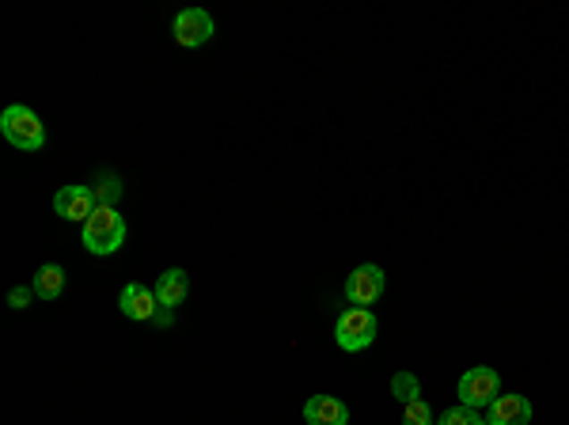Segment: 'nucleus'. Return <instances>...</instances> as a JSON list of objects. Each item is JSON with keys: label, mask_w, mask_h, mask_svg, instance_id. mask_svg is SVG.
<instances>
[{"label": "nucleus", "mask_w": 569, "mask_h": 425, "mask_svg": "<svg viewBox=\"0 0 569 425\" xmlns=\"http://www.w3.org/2000/svg\"><path fill=\"white\" fill-rule=\"evenodd\" d=\"M486 425H531V403L524 395H497L486 406Z\"/></svg>", "instance_id": "nucleus-9"}, {"label": "nucleus", "mask_w": 569, "mask_h": 425, "mask_svg": "<svg viewBox=\"0 0 569 425\" xmlns=\"http://www.w3.org/2000/svg\"><path fill=\"white\" fill-rule=\"evenodd\" d=\"M437 425H486V418H482V411H471V406H448L445 414L437 418Z\"/></svg>", "instance_id": "nucleus-14"}, {"label": "nucleus", "mask_w": 569, "mask_h": 425, "mask_svg": "<svg viewBox=\"0 0 569 425\" xmlns=\"http://www.w3.org/2000/svg\"><path fill=\"white\" fill-rule=\"evenodd\" d=\"M0 133H4L8 145L20 149V152H38L46 145L42 118L30 106H23V103H15V106H8L4 115H0Z\"/></svg>", "instance_id": "nucleus-2"}, {"label": "nucleus", "mask_w": 569, "mask_h": 425, "mask_svg": "<svg viewBox=\"0 0 569 425\" xmlns=\"http://www.w3.org/2000/svg\"><path fill=\"white\" fill-rule=\"evenodd\" d=\"M455 395H460L463 406H471V411H482V406H489L497 395H501V376L494 369H471L460 376V387H455Z\"/></svg>", "instance_id": "nucleus-4"}, {"label": "nucleus", "mask_w": 569, "mask_h": 425, "mask_svg": "<svg viewBox=\"0 0 569 425\" xmlns=\"http://www.w3.org/2000/svg\"><path fill=\"white\" fill-rule=\"evenodd\" d=\"M30 289H35V296H42V301H57V296L65 293V270H61L57 262L38 266V274H35V281H30Z\"/></svg>", "instance_id": "nucleus-12"}, {"label": "nucleus", "mask_w": 569, "mask_h": 425, "mask_svg": "<svg viewBox=\"0 0 569 425\" xmlns=\"http://www.w3.org/2000/svg\"><path fill=\"white\" fill-rule=\"evenodd\" d=\"M118 308L125 319H137V323H152L156 311H160V301H156V293L149 285H140V281H130V285H122L118 293Z\"/></svg>", "instance_id": "nucleus-7"}, {"label": "nucleus", "mask_w": 569, "mask_h": 425, "mask_svg": "<svg viewBox=\"0 0 569 425\" xmlns=\"http://www.w3.org/2000/svg\"><path fill=\"white\" fill-rule=\"evenodd\" d=\"M403 425H437V421H433V411H429V403H425V399L406 403V406H403Z\"/></svg>", "instance_id": "nucleus-16"}, {"label": "nucleus", "mask_w": 569, "mask_h": 425, "mask_svg": "<svg viewBox=\"0 0 569 425\" xmlns=\"http://www.w3.org/2000/svg\"><path fill=\"white\" fill-rule=\"evenodd\" d=\"M84 251L91 255H115L125 243V220L115 206H99L88 220H84V235H81Z\"/></svg>", "instance_id": "nucleus-1"}, {"label": "nucleus", "mask_w": 569, "mask_h": 425, "mask_svg": "<svg viewBox=\"0 0 569 425\" xmlns=\"http://www.w3.org/2000/svg\"><path fill=\"white\" fill-rule=\"evenodd\" d=\"M95 191V201L99 206H118V198H122V183H118V175H103L99 183L91 186Z\"/></svg>", "instance_id": "nucleus-15"}, {"label": "nucleus", "mask_w": 569, "mask_h": 425, "mask_svg": "<svg viewBox=\"0 0 569 425\" xmlns=\"http://www.w3.org/2000/svg\"><path fill=\"white\" fill-rule=\"evenodd\" d=\"M379 296H384V270H379L376 262H365L357 266V270L345 277V301L353 308H369L376 304Z\"/></svg>", "instance_id": "nucleus-5"}, {"label": "nucleus", "mask_w": 569, "mask_h": 425, "mask_svg": "<svg viewBox=\"0 0 569 425\" xmlns=\"http://www.w3.org/2000/svg\"><path fill=\"white\" fill-rule=\"evenodd\" d=\"M376 330H379V323L369 308H345L335 319V342L345 353H361L376 342Z\"/></svg>", "instance_id": "nucleus-3"}, {"label": "nucleus", "mask_w": 569, "mask_h": 425, "mask_svg": "<svg viewBox=\"0 0 569 425\" xmlns=\"http://www.w3.org/2000/svg\"><path fill=\"white\" fill-rule=\"evenodd\" d=\"M30 296H35V289H30V285H15V289L8 293V308H15V311H23V308L30 304Z\"/></svg>", "instance_id": "nucleus-17"}, {"label": "nucleus", "mask_w": 569, "mask_h": 425, "mask_svg": "<svg viewBox=\"0 0 569 425\" xmlns=\"http://www.w3.org/2000/svg\"><path fill=\"white\" fill-rule=\"evenodd\" d=\"M152 323L171 327V323H175V311H171V308H160V311H156V319H152Z\"/></svg>", "instance_id": "nucleus-18"}, {"label": "nucleus", "mask_w": 569, "mask_h": 425, "mask_svg": "<svg viewBox=\"0 0 569 425\" xmlns=\"http://www.w3.org/2000/svg\"><path fill=\"white\" fill-rule=\"evenodd\" d=\"M152 293H156V301H160V308H171V311H175V308L186 301V293H190V277H186V270H179V266L164 270L160 281L152 285Z\"/></svg>", "instance_id": "nucleus-11"}, {"label": "nucleus", "mask_w": 569, "mask_h": 425, "mask_svg": "<svg viewBox=\"0 0 569 425\" xmlns=\"http://www.w3.org/2000/svg\"><path fill=\"white\" fill-rule=\"evenodd\" d=\"M99 209V201H95V191L91 186H61V191L54 194V213L65 217V220H84Z\"/></svg>", "instance_id": "nucleus-8"}, {"label": "nucleus", "mask_w": 569, "mask_h": 425, "mask_svg": "<svg viewBox=\"0 0 569 425\" xmlns=\"http://www.w3.org/2000/svg\"><path fill=\"white\" fill-rule=\"evenodd\" d=\"M391 395L399 399L403 406H406V403H414V399H421L418 376H414V372H395V376H391Z\"/></svg>", "instance_id": "nucleus-13"}, {"label": "nucleus", "mask_w": 569, "mask_h": 425, "mask_svg": "<svg viewBox=\"0 0 569 425\" xmlns=\"http://www.w3.org/2000/svg\"><path fill=\"white\" fill-rule=\"evenodd\" d=\"M304 421L308 425H350V406L335 395H311L304 403Z\"/></svg>", "instance_id": "nucleus-10"}, {"label": "nucleus", "mask_w": 569, "mask_h": 425, "mask_svg": "<svg viewBox=\"0 0 569 425\" xmlns=\"http://www.w3.org/2000/svg\"><path fill=\"white\" fill-rule=\"evenodd\" d=\"M171 35H175V42L186 46V50L205 46L213 38V15L205 8H183L175 20H171Z\"/></svg>", "instance_id": "nucleus-6"}]
</instances>
